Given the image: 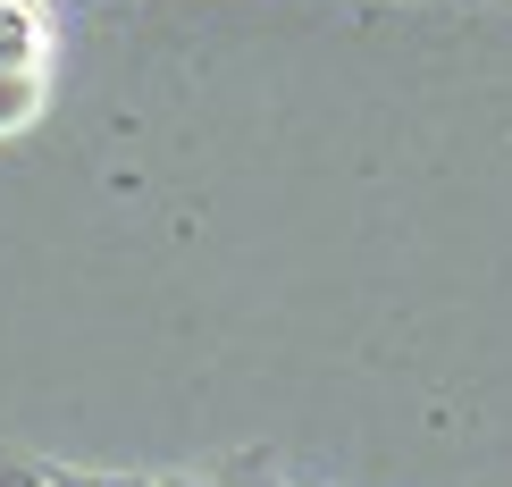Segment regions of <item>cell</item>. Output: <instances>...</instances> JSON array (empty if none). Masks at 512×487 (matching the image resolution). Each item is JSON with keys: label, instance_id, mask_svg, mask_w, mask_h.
Instances as JSON below:
<instances>
[{"label": "cell", "instance_id": "1", "mask_svg": "<svg viewBox=\"0 0 512 487\" xmlns=\"http://www.w3.org/2000/svg\"><path fill=\"white\" fill-rule=\"evenodd\" d=\"M51 17L34 9V0H0V135H17L42 93H51Z\"/></svg>", "mask_w": 512, "mask_h": 487}]
</instances>
